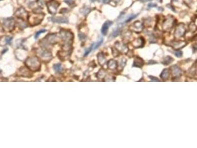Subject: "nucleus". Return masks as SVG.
Returning a JSON list of instances; mask_svg holds the SVG:
<instances>
[{
	"mask_svg": "<svg viewBox=\"0 0 197 148\" xmlns=\"http://www.w3.org/2000/svg\"><path fill=\"white\" fill-rule=\"evenodd\" d=\"M25 64L31 71L37 72L41 70V62L37 57L32 56L28 58L26 60Z\"/></svg>",
	"mask_w": 197,
	"mask_h": 148,
	"instance_id": "f257e3e1",
	"label": "nucleus"
},
{
	"mask_svg": "<svg viewBox=\"0 0 197 148\" xmlns=\"http://www.w3.org/2000/svg\"><path fill=\"white\" fill-rule=\"evenodd\" d=\"M175 20L171 16H168L162 24V28L165 32H169L174 26Z\"/></svg>",
	"mask_w": 197,
	"mask_h": 148,
	"instance_id": "f03ea898",
	"label": "nucleus"
},
{
	"mask_svg": "<svg viewBox=\"0 0 197 148\" xmlns=\"http://www.w3.org/2000/svg\"><path fill=\"white\" fill-rule=\"evenodd\" d=\"M47 6L49 12L51 14H55L59 6V4L55 0H51L47 2Z\"/></svg>",
	"mask_w": 197,
	"mask_h": 148,
	"instance_id": "7ed1b4c3",
	"label": "nucleus"
},
{
	"mask_svg": "<svg viewBox=\"0 0 197 148\" xmlns=\"http://www.w3.org/2000/svg\"><path fill=\"white\" fill-rule=\"evenodd\" d=\"M37 53L39 56L44 61H49L52 58L51 53L46 49H39Z\"/></svg>",
	"mask_w": 197,
	"mask_h": 148,
	"instance_id": "20e7f679",
	"label": "nucleus"
},
{
	"mask_svg": "<svg viewBox=\"0 0 197 148\" xmlns=\"http://www.w3.org/2000/svg\"><path fill=\"white\" fill-rule=\"evenodd\" d=\"M186 33V28L184 24L180 23L178 24L176 28L175 32H174V36L175 38L178 39L182 37Z\"/></svg>",
	"mask_w": 197,
	"mask_h": 148,
	"instance_id": "39448f33",
	"label": "nucleus"
},
{
	"mask_svg": "<svg viewBox=\"0 0 197 148\" xmlns=\"http://www.w3.org/2000/svg\"><path fill=\"white\" fill-rule=\"evenodd\" d=\"M143 25L142 22L136 21L129 26V29L131 31L136 33H140L143 29Z\"/></svg>",
	"mask_w": 197,
	"mask_h": 148,
	"instance_id": "423d86ee",
	"label": "nucleus"
},
{
	"mask_svg": "<svg viewBox=\"0 0 197 148\" xmlns=\"http://www.w3.org/2000/svg\"><path fill=\"white\" fill-rule=\"evenodd\" d=\"M114 47L118 51L119 53L121 52L122 53H127L129 51V49L127 46L126 44L120 42H116L115 44Z\"/></svg>",
	"mask_w": 197,
	"mask_h": 148,
	"instance_id": "0eeeda50",
	"label": "nucleus"
},
{
	"mask_svg": "<svg viewBox=\"0 0 197 148\" xmlns=\"http://www.w3.org/2000/svg\"><path fill=\"white\" fill-rule=\"evenodd\" d=\"M15 22L13 19L12 18H9L5 20L4 22L3 25L4 28L8 31H11L13 29L14 26Z\"/></svg>",
	"mask_w": 197,
	"mask_h": 148,
	"instance_id": "6e6552de",
	"label": "nucleus"
},
{
	"mask_svg": "<svg viewBox=\"0 0 197 148\" xmlns=\"http://www.w3.org/2000/svg\"><path fill=\"white\" fill-rule=\"evenodd\" d=\"M170 72L171 73L174 78H178L181 75V70L177 65H174L172 66L169 69Z\"/></svg>",
	"mask_w": 197,
	"mask_h": 148,
	"instance_id": "1a4fd4ad",
	"label": "nucleus"
},
{
	"mask_svg": "<svg viewBox=\"0 0 197 148\" xmlns=\"http://www.w3.org/2000/svg\"><path fill=\"white\" fill-rule=\"evenodd\" d=\"M187 44V43L185 41H174L170 43V45L172 46L175 49H179L180 48H183Z\"/></svg>",
	"mask_w": 197,
	"mask_h": 148,
	"instance_id": "9d476101",
	"label": "nucleus"
},
{
	"mask_svg": "<svg viewBox=\"0 0 197 148\" xmlns=\"http://www.w3.org/2000/svg\"><path fill=\"white\" fill-rule=\"evenodd\" d=\"M145 44V40L142 37H139L133 41L132 44L135 48L142 47Z\"/></svg>",
	"mask_w": 197,
	"mask_h": 148,
	"instance_id": "9b49d317",
	"label": "nucleus"
},
{
	"mask_svg": "<svg viewBox=\"0 0 197 148\" xmlns=\"http://www.w3.org/2000/svg\"><path fill=\"white\" fill-rule=\"evenodd\" d=\"M50 20L55 23H68V19L64 17H53L50 18Z\"/></svg>",
	"mask_w": 197,
	"mask_h": 148,
	"instance_id": "f8f14e48",
	"label": "nucleus"
},
{
	"mask_svg": "<svg viewBox=\"0 0 197 148\" xmlns=\"http://www.w3.org/2000/svg\"><path fill=\"white\" fill-rule=\"evenodd\" d=\"M42 15H37L35 16H32L30 18V23L31 24H33V25H36V24H39L42 20L43 18L41 17Z\"/></svg>",
	"mask_w": 197,
	"mask_h": 148,
	"instance_id": "ddd939ff",
	"label": "nucleus"
},
{
	"mask_svg": "<svg viewBox=\"0 0 197 148\" xmlns=\"http://www.w3.org/2000/svg\"><path fill=\"white\" fill-rule=\"evenodd\" d=\"M29 71H30V70H28L27 68H25L24 67H22L19 70L18 73H19V75L20 76H22L23 77L30 78L31 77V74Z\"/></svg>",
	"mask_w": 197,
	"mask_h": 148,
	"instance_id": "4468645a",
	"label": "nucleus"
},
{
	"mask_svg": "<svg viewBox=\"0 0 197 148\" xmlns=\"http://www.w3.org/2000/svg\"><path fill=\"white\" fill-rule=\"evenodd\" d=\"M112 22L110 21H108V20L106 21L104 24V25L102 26V30H101L102 33L103 35H104V36L106 35L107 33V31H108V30L109 28V27L110 26L112 25Z\"/></svg>",
	"mask_w": 197,
	"mask_h": 148,
	"instance_id": "2eb2a0df",
	"label": "nucleus"
},
{
	"mask_svg": "<svg viewBox=\"0 0 197 148\" xmlns=\"http://www.w3.org/2000/svg\"><path fill=\"white\" fill-rule=\"evenodd\" d=\"M144 65V61L141 58L139 57H136L134 61V63L133 65V67L141 68Z\"/></svg>",
	"mask_w": 197,
	"mask_h": 148,
	"instance_id": "dca6fc26",
	"label": "nucleus"
},
{
	"mask_svg": "<svg viewBox=\"0 0 197 148\" xmlns=\"http://www.w3.org/2000/svg\"><path fill=\"white\" fill-rule=\"evenodd\" d=\"M107 67L109 69L114 70H115L118 67V63L117 61L113 59H111L107 62Z\"/></svg>",
	"mask_w": 197,
	"mask_h": 148,
	"instance_id": "f3484780",
	"label": "nucleus"
},
{
	"mask_svg": "<svg viewBox=\"0 0 197 148\" xmlns=\"http://www.w3.org/2000/svg\"><path fill=\"white\" fill-rule=\"evenodd\" d=\"M170 70L168 69H165L160 75L161 78L164 81H167L169 78Z\"/></svg>",
	"mask_w": 197,
	"mask_h": 148,
	"instance_id": "a211bd4d",
	"label": "nucleus"
},
{
	"mask_svg": "<svg viewBox=\"0 0 197 148\" xmlns=\"http://www.w3.org/2000/svg\"><path fill=\"white\" fill-rule=\"evenodd\" d=\"M97 58L98 62L101 66H103L105 65L106 62V59L104 54L103 52L99 53L97 55Z\"/></svg>",
	"mask_w": 197,
	"mask_h": 148,
	"instance_id": "6ab92c4d",
	"label": "nucleus"
},
{
	"mask_svg": "<svg viewBox=\"0 0 197 148\" xmlns=\"http://www.w3.org/2000/svg\"><path fill=\"white\" fill-rule=\"evenodd\" d=\"M46 41L49 44H56L57 42L56 39V36H55L54 35H50L48 36V37H46Z\"/></svg>",
	"mask_w": 197,
	"mask_h": 148,
	"instance_id": "aec40b11",
	"label": "nucleus"
},
{
	"mask_svg": "<svg viewBox=\"0 0 197 148\" xmlns=\"http://www.w3.org/2000/svg\"><path fill=\"white\" fill-rule=\"evenodd\" d=\"M53 69L57 73H60L63 70L62 66L60 63L55 64L53 65Z\"/></svg>",
	"mask_w": 197,
	"mask_h": 148,
	"instance_id": "412c9836",
	"label": "nucleus"
},
{
	"mask_svg": "<svg viewBox=\"0 0 197 148\" xmlns=\"http://www.w3.org/2000/svg\"><path fill=\"white\" fill-rule=\"evenodd\" d=\"M132 37V34L130 32L126 31L125 33H123V38L124 40L126 41H129Z\"/></svg>",
	"mask_w": 197,
	"mask_h": 148,
	"instance_id": "4be33fe9",
	"label": "nucleus"
},
{
	"mask_svg": "<svg viewBox=\"0 0 197 148\" xmlns=\"http://www.w3.org/2000/svg\"><path fill=\"white\" fill-rule=\"evenodd\" d=\"M173 61L174 59H173L171 57L167 56L165 59H164L163 61L162 62V63L165 65H168L171 64Z\"/></svg>",
	"mask_w": 197,
	"mask_h": 148,
	"instance_id": "5701e85b",
	"label": "nucleus"
},
{
	"mask_svg": "<svg viewBox=\"0 0 197 148\" xmlns=\"http://www.w3.org/2000/svg\"><path fill=\"white\" fill-rule=\"evenodd\" d=\"M106 76V71L104 69H101L97 73V77L98 79H103Z\"/></svg>",
	"mask_w": 197,
	"mask_h": 148,
	"instance_id": "b1692460",
	"label": "nucleus"
},
{
	"mask_svg": "<svg viewBox=\"0 0 197 148\" xmlns=\"http://www.w3.org/2000/svg\"><path fill=\"white\" fill-rule=\"evenodd\" d=\"M121 33V28H117L116 29L113 30L112 33H111V37L112 38H115L117 36L119 35Z\"/></svg>",
	"mask_w": 197,
	"mask_h": 148,
	"instance_id": "393cba45",
	"label": "nucleus"
},
{
	"mask_svg": "<svg viewBox=\"0 0 197 148\" xmlns=\"http://www.w3.org/2000/svg\"><path fill=\"white\" fill-rule=\"evenodd\" d=\"M17 14H18V15H17V16H18V17H21L22 18H23L22 15H23L24 17H25V16H24V15H26L27 14L26 13V12H25V11L23 9H21L19 10L17 12Z\"/></svg>",
	"mask_w": 197,
	"mask_h": 148,
	"instance_id": "a878e982",
	"label": "nucleus"
},
{
	"mask_svg": "<svg viewBox=\"0 0 197 148\" xmlns=\"http://www.w3.org/2000/svg\"><path fill=\"white\" fill-rule=\"evenodd\" d=\"M103 39H101L100 40H99V41H98L97 43L93 44V49H96L97 48H98L101 44L103 43Z\"/></svg>",
	"mask_w": 197,
	"mask_h": 148,
	"instance_id": "bb28decb",
	"label": "nucleus"
},
{
	"mask_svg": "<svg viewBox=\"0 0 197 148\" xmlns=\"http://www.w3.org/2000/svg\"><path fill=\"white\" fill-rule=\"evenodd\" d=\"M90 12V9L89 8L86 7V8H83L82 9L81 13L84 15H87Z\"/></svg>",
	"mask_w": 197,
	"mask_h": 148,
	"instance_id": "cd10ccee",
	"label": "nucleus"
},
{
	"mask_svg": "<svg viewBox=\"0 0 197 148\" xmlns=\"http://www.w3.org/2000/svg\"><path fill=\"white\" fill-rule=\"evenodd\" d=\"M112 54L114 57H117L119 55V52L114 47V48H112Z\"/></svg>",
	"mask_w": 197,
	"mask_h": 148,
	"instance_id": "c85d7f7f",
	"label": "nucleus"
},
{
	"mask_svg": "<svg viewBox=\"0 0 197 148\" xmlns=\"http://www.w3.org/2000/svg\"><path fill=\"white\" fill-rule=\"evenodd\" d=\"M46 30L45 29L42 30H40V31H38V32L36 34V35H35V39H37V38L40 36V35L41 34L46 32Z\"/></svg>",
	"mask_w": 197,
	"mask_h": 148,
	"instance_id": "c756f323",
	"label": "nucleus"
},
{
	"mask_svg": "<svg viewBox=\"0 0 197 148\" xmlns=\"http://www.w3.org/2000/svg\"><path fill=\"white\" fill-rule=\"evenodd\" d=\"M137 15H130L126 20V22H128L130 21H131L132 19L135 18L137 16Z\"/></svg>",
	"mask_w": 197,
	"mask_h": 148,
	"instance_id": "7c9ffc66",
	"label": "nucleus"
},
{
	"mask_svg": "<svg viewBox=\"0 0 197 148\" xmlns=\"http://www.w3.org/2000/svg\"><path fill=\"white\" fill-rule=\"evenodd\" d=\"M93 44H92L91 46L85 51V54H84L85 56H87V55H88L89 54V53L91 52V50L93 49Z\"/></svg>",
	"mask_w": 197,
	"mask_h": 148,
	"instance_id": "2f4dec72",
	"label": "nucleus"
},
{
	"mask_svg": "<svg viewBox=\"0 0 197 148\" xmlns=\"http://www.w3.org/2000/svg\"><path fill=\"white\" fill-rule=\"evenodd\" d=\"M190 29L192 31H195L196 30V26L194 23H191L190 25Z\"/></svg>",
	"mask_w": 197,
	"mask_h": 148,
	"instance_id": "473e14b6",
	"label": "nucleus"
},
{
	"mask_svg": "<svg viewBox=\"0 0 197 148\" xmlns=\"http://www.w3.org/2000/svg\"><path fill=\"white\" fill-rule=\"evenodd\" d=\"M149 77L151 79L152 81H153V82H160L159 79L158 78L155 77H153V76H149Z\"/></svg>",
	"mask_w": 197,
	"mask_h": 148,
	"instance_id": "72a5a7b5",
	"label": "nucleus"
},
{
	"mask_svg": "<svg viewBox=\"0 0 197 148\" xmlns=\"http://www.w3.org/2000/svg\"><path fill=\"white\" fill-rule=\"evenodd\" d=\"M175 55L177 57H180L182 55V52L181 51H177L175 53Z\"/></svg>",
	"mask_w": 197,
	"mask_h": 148,
	"instance_id": "f704fd0d",
	"label": "nucleus"
},
{
	"mask_svg": "<svg viewBox=\"0 0 197 148\" xmlns=\"http://www.w3.org/2000/svg\"><path fill=\"white\" fill-rule=\"evenodd\" d=\"M65 2V3H66L69 5H73V4L74 3V2H73V0H66Z\"/></svg>",
	"mask_w": 197,
	"mask_h": 148,
	"instance_id": "c9c22d12",
	"label": "nucleus"
},
{
	"mask_svg": "<svg viewBox=\"0 0 197 148\" xmlns=\"http://www.w3.org/2000/svg\"><path fill=\"white\" fill-rule=\"evenodd\" d=\"M12 37H7V38H6V42L8 43V44H10V43H11V42L12 41Z\"/></svg>",
	"mask_w": 197,
	"mask_h": 148,
	"instance_id": "e433bc0d",
	"label": "nucleus"
},
{
	"mask_svg": "<svg viewBox=\"0 0 197 148\" xmlns=\"http://www.w3.org/2000/svg\"><path fill=\"white\" fill-rule=\"evenodd\" d=\"M148 7H150V8L155 7L156 6V4H149L148 5Z\"/></svg>",
	"mask_w": 197,
	"mask_h": 148,
	"instance_id": "4c0bfd02",
	"label": "nucleus"
},
{
	"mask_svg": "<svg viewBox=\"0 0 197 148\" xmlns=\"http://www.w3.org/2000/svg\"><path fill=\"white\" fill-rule=\"evenodd\" d=\"M138 1L141 2H142V3H145V2H147L150 1H152V0H138Z\"/></svg>",
	"mask_w": 197,
	"mask_h": 148,
	"instance_id": "58836bf2",
	"label": "nucleus"
},
{
	"mask_svg": "<svg viewBox=\"0 0 197 148\" xmlns=\"http://www.w3.org/2000/svg\"><path fill=\"white\" fill-rule=\"evenodd\" d=\"M110 0H103V2L104 3H108Z\"/></svg>",
	"mask_w": 197,
	"mask_h": 148,
	"instance_id": "ea45409f",
	"label": "nucleus"
},
{
	"mask_svg": "<svg viewBox=\"0 0 197 148\" xmlns=\"http://www.w3.org/2000/svg\"><path fill=\"white\" fill-rule=\"evenodd\" d=\"M92 2H96V1H98V0H91Z\"/></svg>",
	"mask_w": 197,
	"mask_h": 148,
	"instance_id": "a19ab883",
	"label": "nucleus"
}]
</instances>
